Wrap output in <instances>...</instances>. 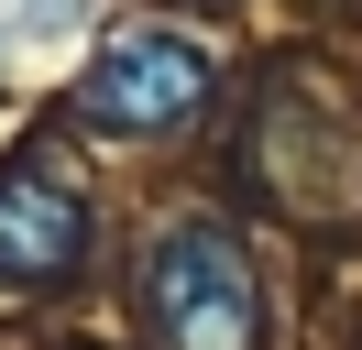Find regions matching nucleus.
<instances>
[{"label":"nucleus","mask_w":362,"mask_h":350,"mask_svg":"<svg viewBox=\"0 0 362 350\" xmlns=\"http://www.w3.org/2000/svg\"><path fill=\"white\" fill-rule=\"evenodd\" d=\"M143 328L154 350H264V274L220 219H176L143 241Z\"/></svg>","instance_id":"nucleus-1"},{"label":"nucleus","mask_w":362,"mask_h":350,"mask_svg":"<svg viewBox=\"0 0 362 350\" xmlns=\"http://www.w3.org/2000/svg\"><path fill=\"white\" fill-rule=\"evenodd\" d=\"M209 109V55L187 33H121L88 55V77H77V121L88 131H121V143H154V131H187Z\"/></svg>","instance_id":"nucleus-2"},{"label":"nucleus","mask_w":362,"mask_h":350,"mask_svg":"<svg viewBox=\"0 0 362 350\" xmlns=\"http://www.w3.org/2000/svg\"><path fill=\"white\" fill-rule=\"evenodd\" d=\"M77 262H88V197L55 164H11L0 175V296L66 284Z\"/></svg>","instance_id":"nucleus-3"}]
</instances>
